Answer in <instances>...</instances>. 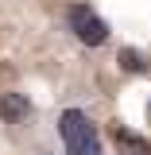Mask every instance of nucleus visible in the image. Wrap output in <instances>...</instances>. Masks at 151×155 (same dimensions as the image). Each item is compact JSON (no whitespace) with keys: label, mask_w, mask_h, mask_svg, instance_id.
<instances>
[{"label":"nucleus","mask_w":151,"mask_h":155,"mask_svg":"<svg viewBox=\"0 0 151 155\" xmlns=\"http://www.w3.org/2000/svg\"><path fill=\"white\" fill-rule=\"evenodd\" d=\"M58 136H62L66 155H105L101 136H97V124L81 109H66L58 116Z\"/></svg>","instance_id":"nucleus-1"},{"label":"nucleus","mask_w":151,"mask_h":155,"mask_svg":"<svg viewBox=\"0 0 151 155\" xmlns=\"http://www.w3.org/2000/svg\"><path fill=\"white\" fill-rule=\"evenodd\" d=\"M66 23H70L74 39H77V43H85V47H101L105 39L113 35V31H109V23L97 16L89 4H70V12H66Z\"/></svg>","instance_id":"nucleus-2"},{"label":"nucleus","mask_w":151,"mask_h":155,"mask_svg":"<svg viewBox=\"0 0 151 155\" xmlns=\"http://www.w3.org/2000/svg\"><path fill=\"white\" fill-rule=\"evenodd\" d=\"M31 116V101L23 93H4L0 97V120L4 124H23Z\"/></svg>","instance_id":"nucleus-3"},{"label":"nucleus","mask_w":151,"mask_h":155,"mask_svg":"<svg viewBox=\"0 0 151 155\" xmlns=\"http://www.w3.org/2000/svg\"><path fill=\"white\" fill-rule=\"evenodd\" d=\"M113 140H116V155H151V143L143 136H132L128 128H113Z\"/></svg>","instance_id":"nucleus-4"},{"label":"nucleus","mask_w":151,"mask_h":155,"mask_svg":"<svg viewBox=\"0 0 151 155\" xmlns=\"http://www.w3.org/2000/svg\"><path fill=\"white\" fill-rule=\"evenodd\" d=\"M116 62H120L124 74H147V58L140 54V51H132V47H124V51L116 54Z\"/></svg>","instance_id":"nucleus-5"},{"label":"nucleus","mask_w":151,"mask_h":155,"mask_svg":"<svg viewBox=\"0 0 151 155\" xmlns=\"http://www.w3.org/2000/svg\"><path fill=\"white\" fill-rule=\"evenodd\" d=\"M39 155H51V151H39Z\"/></svg>","instance_id":"nucleus-6"}]
</instances>
